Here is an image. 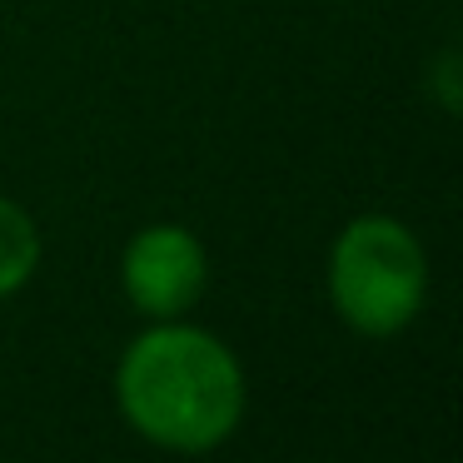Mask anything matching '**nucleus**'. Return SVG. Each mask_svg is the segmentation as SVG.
I'll return each mask as SVG.
<instances>
[{
    "instance_id": "nucleus-2",
    "label": "nucleus",
    "mask_w": 463,
    "mask_h": 463,
    "mask_svg": "<svg viewBox=\"0 0 463 463\" xmlns=\"http://www.w3.org/2000/svg\"><path fill=\"white\" fill-rule=\"evenodd\" d=\"M324 294L359 339H399L429 304V250L393 214H354L329 244Z\"/></svg>"
},
{
    "instance_id": "nucleus-1",
    "label": "nucleus",
    "mask_w": 463,
    "mask_h": 463,
    "mask_svg": "<svg viewBox=\"0 0 463 463\" xmlns=\"http://www.w3.org/2000/svg\"><path fill=\"white\" fill-rule=\"evenodd\" d=\"M120 419L165 453H214L250 409L244 364L214 329L190 319H150L115 364Z\"/></svg>"
},
{
    "instance_id": "nucleus-4",
    "label": "nucleus",
    "mask_w": 463,
    "mask_h": 463,
    "mask_svg": "<svg viewBox=\"0 0 463 463\" xmlns=\"http://www.w3.org/2000/svg\"><path fill=\"white\" fill-rule=\"evenodd\" d=\"M41 254H45V240L35 214L21 200L0 194V299H15L35 279Z\"/></svg>"
},
{
    "instance_id": "nucleus-3",
    "label": "nucleus",
    "mask_w": 463,
    "mask_h": 463,
    "mask_svg": "<svg viewBox=\"0 0 463 463\" xmlns=\"http://www.w3.org/2000/svg\"><path fill=\"white\" fill-rule=\"evenodd\" d=\"M210 254L194 230L175 220L145 224L120 250V289L140 319H184L204 299Z\"/></svg>"
},
{
    "instance_id": "nucleus-5",
    "label": "nucleus",
    "mask_w": 463,
    "mask_h": 463,
    "mask_svg": "<svg viewBox=\"0 0 463 463\" xmlns=\"http://www.w3.org/2000/svg\"><path fill=\"white\" fill-rule=\"evenodd\" d=\"M439 100L449 115H458V55L453 51H443V61H439Z\"/></svg>"
}]
</instances>
